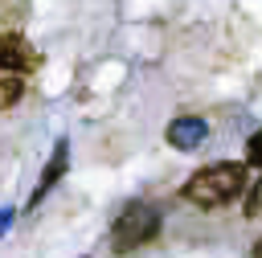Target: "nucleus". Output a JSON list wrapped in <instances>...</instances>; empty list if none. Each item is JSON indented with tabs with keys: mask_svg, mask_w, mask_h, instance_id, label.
Returning <instances> with one entry per match:
<instances>
[{
	"mask_svg": "<svg viewBox=\"0 0 262 258\" xmlns=\"http://www.w3.org/2000/svg\"><path fill=\"white\" fill-rule=\"evenodd\" d=\"M242 192H246V164H233V160H221V164L192 172L180 188V197L196 209H221Z\"/></svg>",
	"mask_w": 262,
	"mask_h": 258,
	"instance_id": "f257e3e1",
	"label": "nucleus"
},
{
	"mask_svg": "<svg viewBox=\"0 0 262 258\" xmlns=\"http://www.w3.org/2000/svg\"><path fill=\"white\" fill-rule=\"evenodd\" d=\"M160 209L156 205H147V201H135V205H127L119 217H115V225H111V250L115 254H131V250H139V246H147L156 233H160Z\"/></svg>",
	"mask_w": 262,
	"mask_h": 258,
	"instance_id": "f03ea898",
	"label": "nucleus"
},
{
	"mask_svg": "<svg viewBox=\"0 0 262 258\" xmlns=\"http://www.w3.org/2000/svg\"><path fill=\"white\" fill-rule=\"evenodd\" d=\"M205 139H209V123L201 115H180V119L168 123V143L176 152H196Z\"/></svg>",
	"mask_w": 262,
	"mask_h": 258,
	"instance_id": "7ed1b4c3",
	"label": "nucleus"
},
{
	"mask_svg": "<svg viewBox=\"0 0 262 258\" xmlns=\"http://www.w3.org/2000/svg\"><path fill=\"white\" fill-rule=\"evenodd\" d=\"M33 66H37V53L29 49V41H20V37L4 33V37H0V70L25 74V70H33Z\"/></svg>",
	"mask_w": 262,
	"mask_h": 258,
	"instance_id": "20e7f679",
	"label": "nucleus"
},
{
	"mask_svg": "<svg viewBox=\"0 0 262 258\" xmlns=\"http://www.w3.org/2000/svg\"><path fill=\"white\" fill-rule=\"evenodd\" d=\"M66 168H70V143L61 139L57 147H53V156H49V164H45V172H41V184L33 188V197H29V205H37V201H45V192L66 176Z\"/></svg>",
	"mask_w": 262,
	"mask_h": 258,
	"instance_id": "39448f33",
	"label": "nucleus"
},
{
	"mask_svg": "<svg viewBox=\"0 0 262 258\" xmlns=\"http://www.w3.org/2000/svg\"><path fill=\"white\" fill-rule=\"evenodd\" d=\"M20 90H25L20 74H12V70H0V111H4V106H12V102L20 98Z\"/></svg>",
	"mask_w": 262,
	"mask_h": 258,
	"instance_id": "423d86ee",
	"label": "nucleus"
},
{
	"mask_svg": "<svg viewBox=\"0 0 262 258\" xmlns=\"http://www.w3.org/2000/svg\"><path fill=\"white\" fill-rule=\"evenodd\" d=\"M246 168H262V127L246 139Z\"/></svg>",
	"mask_w": 262,
	"mask_h": 258,
	"instance_id": "0eeeda50",
	"label": "nucleus"
},
{
	"mask_svg": "<svg viewBox=\"0 0 262 258\" xmlns=\"http://www.w3.org/2000/svg\"><path fill=\"white\" fill-rule=\"evenodd\" d=\"M246 217H262V180L250 188V197H246Z\"/></svg>",
	"mask_w": 262,
	"mask_h": 258,
	"instance_id": "6e6552de",
	"label": "nucleus"
},
{
	"mask_svg": "<svg viewBox=\"0 0 262 258\" xmlns=\"http://www.w3.org/2000/svg\"><path fill=\"white\" fill-rule=\"evenodd\" d=\"M8 221H12V213H8V209H4V213H0V233H4V229H8Z\"/></svg>",
	"mask_w": 262,
	"mask_h": 258,
	"instance_id": "1a4fd4ad",
	"label": "nucleus"
},
{
	"mask_svg": "<svg viewBox=\"0 0 262 258\" xmlns=\"http://www.w3.org/2000/svg\"><path fill=\"white\" fill-rule=\"evenodd\" d=\"M254 258H262V242H258V250H254Z\"/></svg>",
	"mask_w": 262,
	"mask_h": 258,
	"instance_id": "9d476101",
	"label": "nucleus"
}]
</instances>
